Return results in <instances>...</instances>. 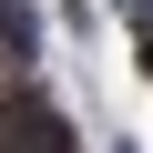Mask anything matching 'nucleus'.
I'll use <instances>...</instances> for the list:
<instances>
[{
    "instance_id": "f257e3e1",
    "label": "nucleus",
    "mask_w": 153,
    "mask_h": 153,
    "mask_svg": "<svg viewBox=\"0 0 153 153\" xmlns=\"http://www.w3.org/2000/svg\"><path fill=\"white\" fill-rule=\"evenodd\" d=\"M0 153H71V133H61L41 102H10V133H0Z\"/></svg>"
}]
</instances>
